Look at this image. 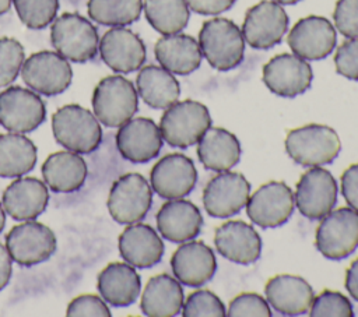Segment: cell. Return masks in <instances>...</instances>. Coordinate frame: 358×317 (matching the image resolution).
Returning <instances> with one entry per match:
<instances>
[{
    "label": "cell",
    "mask_w": 358,
    "mask_h": 317,
    "mask_svg": "<svg viewBox=\"0 0 358 317\" xmlns=\"http://www.w3.org/2000/svg\"><path fill=\"white\" fill-rule=\"evenodd\" d=\"M143 10L148 24L162 35L179 34L190 17L185 0H144Z\"/></svg>",
    "instance_id": "cell-34"
},
{
    "label": "cell",
    "mask_w": 358,
    "mask_h": 317,
    "mask_svg": "<svg viewBox=\"0 0 358 317\" xmlns=\"http://www.w3.org/2000/svg\"><path fill=\"white\" fill-rule=\"evenodd\" d=\"M56 243L52 229L34 219L13 226L6 236V249L10 257L24 267L46 261L55 253Z\"/></svg>",
    "instance_id": "cell-10"
},
{
    "label": "cell",
    "mask_w": 358,
    "mask_h": 317,
    "mask_svg": "<svg viewBox=\"0 0 358 317\" xmlns=\"http://www.w3.org/2000/svg\"><path fill=\"white\" fill-rule=\"evenodd\" d=\"M50 42L64 59L85 63L96 56L99 36L90 20L77 13H64L52 22Z\"/></svg>",
    "instance_id": "cell-4"
},
{
    "label": "cell",
    "mask_w": 358,
    "mask_h": 317,
    "mask_svg": "<svg viewBox=\"0 0 358 317\" xmlns=\"http://www.w3.org/2000/svg\"><path fill=\"white\" fill-rule=\"evenodd\" d=\"M137 108V89L123 75H108L94 88V115L106 127H120L134 116Z\"/></svg>",
    "instance_id": "cell-6"
},
{
    "label": "cell",
    "mask_w": 358,
    "mask_h": 317,
    "mask_svg": "<svg viewBox=\"0 0 358 317\" xmlns=\"http://www.w3.org/2000/svg\"><path fill=\"white\" fill-rule=\"evenodd\" d=\"M152 204V189L140 173L117 177L108 196V209L117 223H136L145 218Z\"/></svg>",
    "instance_id": "cell-8"
},
{
    "label": "cell",
    "mask_w": 358,
    "mask_h": 317,
    "mask_svg": "<svg viewBox=\"0 0 358 317\" xmlns=\"http://www.w3.org/2000/svg\"><path fill=\"white\" fill-rule=\"evenodd\" d=\"M315 244L329 260H341L352 254L358 247V211L351 207L330 211L320 219Z\"/></svg>",
    "instance_id": "cell-7"
},
{
    "label": "cell",
    "mask_w": 358,
    "mask_h": 317,
    "mask_svg": "<svg viewBox=\"0 0 358 317\" xmlns=\"http://www.w3.org/2000/svg\"><path fill=\"white\" fill-rule=\"evenodd\" d=\"M262 78L273 94L282 98H295L309 89L313 73L308 60L296 54L281 53L264 64Z\"/></svg>",
    "instance_id": "cell-16"
},
{
    "label": "cell",
    "mask_w": 358,
    "mask_h": 317,
    "mask_svg": "<svg viewBox=\"0 0 358 317\" xmlns=\"http://www.w3.org/2000/svg\"><path fill=\"white\" fill-rule=\"evenodd\" d=\"M136 89L140 98L152 109H166L180 95L178 80L161 66H145L137 74Z\"/></svg>",
    "instance_id": "cell-32"
},
{
    "label": "cell",
    "mask_w": 358,
    "mask_h": 317,
    "mask_svg": "<svg viewBox=\"0 0 358 317\" xmlns=\"http://www.w3.org/2000/svg\"><path fill=\"white\" fill-rule=\"evenodd\" d=\"M288 22V15L281 4L262 0L246 11L241 31L248 45L253 49L266 50L282 40Z\"/></svg>",
    "instance_id": "cell-13"
},
{
    "label": "cell",
    "mask_w": 358,
    "mask_h": 317,
    "mask_svg": "<svg viewBox=\"0 0 358 317\" xmlns=\"http://www.w3.org/2000/svg\"><path fill=\"white\" fill-rule=\"evenodd\" d=\"M88 175L84 158L73 151L50 154L42 165L46 186L56 193H73L81 189Z\"/></svg>",
    "instance_id": "cell-28"
},
{
    "label": "cell",
    "mask_w": 358,
    "mask_h": 317,
    "mask_svg": "<svg viewBox=\"0 0 358 317\" xmlns=\"http://www.w3.org/2000/svg\"><path fill=\"white\" fill-rule=\"evenodd\" d=\"M312 317H351L354 309L347 296L337 290H323L316 297L309 309Z\"/></svg>",
    "instance_id": "cell-39"
},
{
    "label": "cell",
    "mask_w": 358,
    "mask_h": 317,
    "mask_svg": "<svg viewBox=\"0 0 358 317\" xmlns=\"http://www.w3.org/2000/svg\"><path fill=\"white\" fill-rule=\"evenodd\" d=\"M273 1H275L278 4H284V6H291V4H296L301 0H273Z\"/></svg>",
    "instance_id": "cell-50"
},
{
    "label": "cell",
    "mask_w": 358,
    "mask_h": 317,
    "mask_svg": "<svg viewBox=\"0 0 358 317\" xmlns=\"http://www.w3.org/2000/svg\"><path fill=\"white\" fill-rule=\"evenodd\" d=\"M116 148L124 159L133 163L150 162L162 148L159 127L148 117H131L119 127Z\"/></svg>",
    "instance_id": "cell-20"
},
{
    "label": "cell",
    "mask_w": 358,
    "mask_h": 317,
    "mask_svg": "<svg viewBox=\"0 0 358 317\" xmlns=\"http://www.w3.org/2000/svg\"><path fill=\"white\" fill-rule=\"evenodd\" d=\"M103 63L116 73L129 74L143 67L147 50L141 38L124 27L108 29L98 45Z\"/></svg>",
    "instance_id": "cell-19"
},
{
    "label": "cell",
    "mask_w": 358,
    "mask_h": 317,
    "mask_svg": "<svg viewBox=\"0 0 358 317\" xmlns=\"http://www.w3.org/2000/svg\"><path fill=\"white\" fill-rule=\"evenodd\" d=\"M25 61L22 45L14 38H0V87L10 85Z\"/></svg>",
    "instance_id": "cell-38"
},
{
    "label": "cell",
    "mask_w": 358,
    "mask_h": 317,
    "mask_svg": "<svg viewBox=\"0 0 358 317\" xmlns=\"http://www.w3.org/2000/svg\"><path fill=\"white\" fill-rule=\"evenodd\" d=\"M35 144L21 133L0 134V177H21L36 163Z\"/></svg>",
    "instance_id": "cell-33"
},
{
    "label": "cell",
    "mask_w": 358,
    "mask_h": 317,
    "mask_svg": "<svg viewBox=\"0 0 358 317\" xmlns=\"http://www.w3.org/2000/svg\"><path fill=\"white\" fill-rule=\"evenodd\" d=\"M183 317H224L227 310L221 299L211 290L199 289L192 292L182 306Z\"/></svg>",
    "instance_id": "cell-37"
},
{
    "label": "cell",
    "mask_w": 358,
    "mask_h": 317,
    "mask_svg": "<svg viewBox=\"0 0 358 317\" xmlns=\"http://www.w3.org/2000/svg\"><path fill=\"white\" fill-rule=\"evenodd\" d=\"M158 127L165 142L176 148H187L211 127V116L207 106L197 101H176L165 109Z\"/></svg>",
    "instance_id": "cell-5"
},
{
    "label": "cell",
    "mask_w": 358,
    "mask_h": 317,
    "mask_svg": "<svg viewBox=\"0 0 358 317\" xmlns=\"http://www.w3.org/2000/svg\"><path fill=\"white\" fill-rule=\"evenodd\" d=\"M3 208L15 221L38 218L48 205L46 183L36 177H17L3 191Z\"/></svg>",
    "instance_id": "cell-24"
},
{
    "label": "cell",
    "mask_w": 358,
    "mask_h": 317,
    "mask_svg": "<svg viewBox=\"0 0 358 317\" xmlns=\"http://www.w3.org/2000/svg\"><path fill=\"white\" fill-rule=\"evenodd\" d=\"M267 303L282 316H301L309 311L315 293L302 277L281 274L270 278L264 286Z\"/></svg>",
    "instance_id": "cell-25"
},
{
    "label": "cell",
    "mask_w": 358,
    "mask_h": 317,
    "mask_svg": "<svg viewBox=\"0 0 358 317\" xmlns=\"http://www.w3.org/2000/svg\"><path fill=\"white\" fill-rule=\"evenodd\" d=\"M11 3H13V0H0V15L10 10Z\"/></svg>",
    "instance_id": "cell-48"
},
{
    "label": "cell",
    "mask_w": 358,
    "mask_h": 317,
    "mask_svg": "<svg viewBox=\"0 0 358 317\" xmlns=\"http://www.w3.org/2000/svg\"><path fill=\"white\" fill-rule=\"evenodd\" d=\"M341 194L345 202L358 211V163L348 166L341 175Z\"/></svg>",
    "instance_id": "cell-44"
},
{
    "label": "cell",
    "mask_w": 358,
    "mask_h": 317,
    "mask_svg": "<svg viewBox=\"0 0 358 317\" xmlns=\"http://www.w3.org/2000/svg\"><path fill=\"white\" fill-rule=\"evenodd\" d=\"M154 54L161 67L172 74L189 75L201 64L199 42L186 34H172L159 38L154 46Z\"/></svg>",
    "instance_id": "cell-27"
},
{
    "label": "cell",
    "mask_w": 358,
    "mask_h": 317,
    "mask_svg": "<svg viewBox=\"0 0 358 317\" xmlns=\"http://www.w3.org/2000/svg\"><path fill=\"white\" fill-rule=\"evenodd\" d=\"M337 182L320 166H312L298 180L294 196L298 211L310 221L326 216L337 202Z\"/></svg>",
    "instance_id": "cell-11"
},
{
    "label": "cell",
    "mask_w": 358,
    "mask_h": 317,
    "mask_svg": "<svg viewBox=\"0 0 358 317\" xmlns=\"http://www.w3.org/2000/svg\"><path fill=\"white\" fill-rule=\"evenodd\" d=\"M288 46L294 54L303 60H322L327 57L337 43L333 24L320 15H308L296 21L291 28Z\"/></svg>",
    "instance_id": "cell-18"
},
{
    "label": "cell",
    "mask_w": 358,
    "mask_h": 317,
    "mask_svg": "<svg viewBox=\"0 0 358 317\" xmlns=\"http://www.w3.org/2000/svg\"><path fill=\"white\" fill-rule=\"evenodd\" d=\"M245 207L249 219L255 225L263 229L278 228L294 212V193L284 182H268L249 196Z\"/></svg>",
    "instance_id": "cell-14"
},
{
    "label": "cell",
    "mask_w": 358,
    "mask_h": 317,
    "mask_svg": "<svg viewBox=\"0 0 358 317\" xmlns=\"http://www.w3.org/2000/svg\"><path fill=\"white\" fill-rule=\"evenodd\" d=\"M228 317H241V316H257V317H271V310L266 299L257 293L245 292L235 296L227 310Z\"/></svg>",
    "instance_id": "cell-40"
},
{
    "label": "cell",
    "mask_w": 358,
    "mask_h": 317,
    "mask_svg": "<svg viewBox=\"0 0 358 317\" xmlns=\"http://www.w3.org/2000/svg\"><path fill=\"white\" fill-rule=\"evenodd\" d=\"M345 289L350 296L358 302V258L352 261L345 272Z\"/></svg>",
    "instance_id": "cell-47"
},
{
    "label": "cell",
    "mask_w": 358,
    "mask_h": 317,
    "mask_svg": "<svg viewBox=\"0 0 358 317\" xmlns=\"http://www.w3.org/2000/svg\"><path fill=\"white\" fill-rule=\"evenodd\" d=\"M52 131L56 142L77 154H91L102 142L99 120L77 103L64 105L53 113Z\"/></svg>",
    "instance_id": "cell-2"
},
{
    "label": "cell",
    "mask_w": 358,
    "mask_h": 317,
    "mask_svg": "<svg viewBox=\"0 0 358 317\" xmlns=\"http://www.w3.org/2000/svg\"><path fill=\"white\" fill-rule=\"evenodd\" d=\"M284 145L294 162L310 168L331 163L341 151L338 134L324 124H306L291 130Z\"/></svg>",
    "instance_id": "cell-3"
},
{
    "label": "cell",
    "mask_w": 358,
    "mask_h": 317,
    "mask_svg": "<svg viewBox=\"0 0 358 317\" xmlns=\"http://www.w3.org/2000/svg\"><path fill=\"white\" fill-rule=\"evenodd\" d=\"M122 258L136 268H150L164 256V243L159 235L147 223H130L117 240Z\"/></svg>",
    "instance_id": "cell-26"
},
{
    "label": "cell",
    "mask_w": 358,
    "mask_h": 317,
    "mask_svg": "<svg viewBox=\"0 0 358 317\" xmlns=\"http://www.w3.org/2000/svg\"><path fill=\"white\" fill-rule=\"evenodd\" d=\"M241 142L222 127H208L197 141V156L206 169L225 172L241 161Z\"/></svg>",
    "instance_id": "cell-30"
},
{
    "label": "cell",
    "mask_w": 358,
    "mask_h": 317,
    "mask_svg": "<svg viewBox=\"0 0 358 317\" xmlns=\"http://www.w3.org/2000/svg\"><path fill=\"white\" fill-rule=\"evenodd\" d=\"M46 117L42 98L32 89L18 85L0 92V124L13 133H29Z\"/></svg>",
    "instance_id": "cell-12"
},
{
    "label": "cell",
    "mask_w": 358,
    "mask_h": 317,
    "mask_svg": "<svg viewBox=\"0 0 358 317\" xmlns=\"http://www.w3.org/2000/svg\"><path fill=\"white\" fill-rule=\"evenodd\" d=\"M189 10L201 15H215L229 10L236 0H185Z\"/></svg>",
    "instance_id": "cell-45"
},
{
    "label": "cell",
    "mask_w": 358,
    "mask_h": 317,
    "mask_svg": "<svg viewBox=\"0 0 358 317\" xmlns=\"http://www.w3.org/2000/svg\"><path fill=\"white\" fill-rule=\"evenodd\" d=\"M4 225H6V211L0 204V232L4 229Z\"/></svg>",
    "instance_id": "cell-49"
},
{
    "label": "cell",
    "mask_w": 358,
    "mask_h": 317,
    "mask_svg": "<svg viewBox=\"0 0 358 317\" xmlns=\"http://www.w3.org/2000/svg\"><path fill=\"white\" fill-rule=\"evenodd\" d=\"M185 295L180 282L168 275L159 274L148 279L140 307L148 317H173L182 311Z\"/></svg>",
    "instance_id": "cell-31"
},
{
    "label": "cell",
    "mask_w": 358,
    "mask_h": 317,
    "mask_svg": "<svg viewBox=\"0 0 358 317\" xmlns=\"http://www.w3.org/2000/svg\"><path fill=\"white\" fill-rule=\"evenodd\" d=\"M336 71L352 81H358V38H348L336 50Z\"/></svg>",
    "instance_id": "cell-41"
},
{
    "label": "cell",
    "mask_w": 358,
    "mask_h": 317,
    "mask_svg": "<svg viewBox=\"0 0 358 317\" xmlns=\"http://www.w3.org/2000/svg\"><path fill=\"white\" fill-rule=\"evenodd\" d=\"M171 268L182 285L200 288L214 277L217 260L206 243L192 239L175 250L171 257Z\"/></svg>",
    "instance_id": "cell-21"
},
{
    "label": "cell",
    "mask_w": 358,
    "mask_h": 317,
    "mask_svg": "<svg viewBox=\"0 0 358 317\" xmlns=\"http://www.w3.org/2000/svg\"><path fill=\"white\" fill-rule=\"evenodd\" d=\"M157 228L164 239L185 243L194 239L203 226L200 209L189 200H168L157 212Z\"/></svg>",
    "instance_id": "cell-23"
},
{
    "label": "cell",
    "mask_w": 358,
    "mask_h": 317,
    "mask_svg": "<svg viewBox=\"0 0 358 317\" xmlns=\"http://www.w3.org/2000/svg\"><path fill=\"white\" fill-rule=\"evenodd\" d=\"M96 288L105 302L115 307H126L138 297L141 279L129 263H110L99 272Z\"/></svg>",
    "instance_id": "cell-29"
},
{
    "label": "cell",
    "mask_w": 358,
    "mask_h": 317,
    "mask_svg": "<svg viewBox=\"0 0 358 317\" xmlns=\"http://www.w3.org/2000/svg\"><path fill=\"white\" fill-rule=\"evenodd\" d=\"M20 73L29 89L45 96L64 92L73 80L69 60L52 50H41L31 54L24 61Z\"/></svg>",
    "instance_id": "cell-9"
},
{
    "label": "cell",
    "mask_w": 358,
    "mask_h": 317,
    "mask_svg": "<svg viewBox=\"0 0 358 317\" xmlns=\"http://www.w3.org/2000/svg\"><path fill=\"white\" fill-rule=\"evenodd\" d=\"M197 182L193 161L179 152L162 156L150 172L151 189L162 198H183L192 193Z\"/></svg>",
    "instance_id": "cell-17"
},
{
    "label": "cell",
    "mask_w": 358,
    "mask_h": 317,
    "mask_svg": "<svg viewBox=\"0 0 358 317\" xmlns=\"http://www.w3.org/2000/svg\"><path fill=\"white\" fill-rule=\"evenodd\" d=\"M250 184L242 173L218 172L203 190V205L213 218H229L238 214L248 202Z\"/></svg>",
    "instance_id": "cell-15"
},
{
    "label": "cell",
    "mask_w": 358,
    "mask_h": 317,
    "mask_svg": "<svg viewBox=\"0 0 358 317\" xmlns=\"http://www.w3.org/2000/svg\"><path fill=\"white\" fill-rule=\"evenodd\" d=\"M66 316L70 317H110V310L106 303L96 295H80L67 306Z\"/></svg>",
    "instance_id": "cell-43"
},
{
    "label": "cell",
    "mask_w": 358,
    "mask_h": 317,
    "mask_svg": "<svg viewBox=\"0 0 358 317\" xmlns=\"http://www.w3.org/2000/svg\"><path fill=\"white\" fill-rule=\"evenodd\" d=\"M88 15L108 27H124L140 18L143 0H88Z\"/></svg>",
    "instance_id": "cell-35"
},
{
    "label": "cell",
    "mask_w": 358,
    "mask_h": 317,
    "mask_svg": "<svg viewBox=\"0 0 358 317\" xmlns=\"http://www.w3.org/2000/svg\"><path fill=\"white\" fill-rule=\"evenodd\" d=\"M199 46L208 64L218 71H229L243 60L242 31L228 18L207 20L199 32Z\"/></svg>",
    "instance_id": "cell-1"
},
{
    "label": "cell",
    "mask_w": 358,
    "mask_h": 317,
    "mask_svg": "<svg viewBox=\"0 0 358 317\" xmlns=\"http://www.w3.org/2000/svg\"><path fill=\"white\" fill-rule=\"evenodd\" d=\"M13 3L21 22L31 29L48 27L59 11V0H13Z\"/></svg>",
    "instance_id": "cell-36"
},
{
    "label": "cell",
    "mask_w": 358,
    "mask_h": 317,
    "mask_svg": "<svg viewBox=\"0 0 358 317\" xmlns=\"http://www.w3.org/2000/svg\"><path fill=\"white\" fill-rule=\"evenodd\" d=\"M13 274V258L7 249L0 243V290L6 288Z\"/></svg>",
    "instance_id": "cell-46"
},
{
    "label": "cell",
    "mask_w": 358,
    "mask_h": 317,
    "mask_svg": "<svg viewBox=\"0 0 358 317\" xmlns=\"http://www.w3.org/2000/svg\"><path fill=\"white\" fill-rule=\"evenodd\" d=\"M333 20L345 38H358V0H337Z\"/></svg>",
    "instance_id": "cell-42"
},
{
    "label": "cell",
    "mask_w": 358,
    "mask_h": 317,
    "mask_svg": "<svg viewBox=\"0 0 358 317\" xmlns=\"http://www.w3.org/2000/svg\"><path fill=\"white\" fill-rule=\"evenodd\" d=\"M217 251L227 260L249 265L262 254V239L255 228L243 221H227L214 235Z\"/></svg>",
    "instance_id": "cell-22"
}]
</instances>
